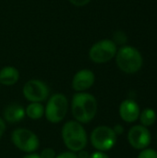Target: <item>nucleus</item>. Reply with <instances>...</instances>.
Returning a JSON list of instances; mask_svg holds the SVG:
<instances>
[{"label":"nucleus","mask_w":157,"mask_h":158,"mask_svg":"<svg viewBox=\"0 0 157 158\" xmlns=\"http://www.w3.org/2000/svg\"><path fill=\"white\" fill-rule=\"evenodd\" d=\"M89 158H109V156L106 154H105L104 152L97 151V152H94L92 155H90Z\"/></svg>","instance_id":"nucleus-20"},{"label":"nucleus","mask_w":157,"mask_h":158,"mask_svg":"<svg viewBox=\"0 0 157 158\" xmlns=\"http://www.w3.org/2000/svg\"><path fill=\"white\" fill-rule=\"evenodd\" d=\"M68 108V102L67 97L63 94H55L50 97L44 108L46 119L54 124L59 123L65 118Z\"/></svg>","instance_id":"nucleus-4"},{"label":"nucleus","mask_w":157,"mask_h":158,"mask_svg":"<svg viewBox=\"0 0 157 158\" xmlns=\"http://www.w3.org/2000/svg\"><path fill=\"white\" fill-rule=\"evenodd\" d=\"M19 78V70L12 67L6 66L0 70V83L6 86H11L18 82Z\"/></svg>","instance_id":"nucleus-13"},{"label":"nucleus","mask_w":157,"mask_h":158,"mask_svg":"<svg viewBox=\"0 0 157 158\" xmlns=\"http://www.w3.org/2000/svg\"><path fill=\"white\" fill-rule=\"evenodd\" d=\"M116 60L118 68L128 74L139 71L143 66L141 53L132 46L121 47L116 54Z\"/></svg>","instance_id":"nucleus-3"},{"label":"nucleus","mask_w":157,"mask_h":158,"mask_svg":"<svg viewBox=\"0 0 157 158\" xmlns=\"http://www.w3.org/2000/svg\"><path fill=\"white\" fill-rule=\"evenodd\" d=\"M62 139L66 147L71 152L83 150L88 143L87 133L81 123L77 120H70L62 128Z\"/></svg>","instance_id":"nucleus-2"},{"label":"nucleus","mask_w":157,"mask_h":158,"mask_svg":"<svg viewBox=\"0 0 157 158\" xmlns=\"http://www.w3.org/2000/svg\"><path fill=\"white\" fill-rule=\"evenodd\" d=\"M151 133L147 127L143 125L133 126L128 132V141L131 147L136 150H143L151 143Z\"/></svg>","instance_id":"nucleus-9"},{"label":"nucleus","mask_w":157,"mask_h":158,"mask_svg":"<svg viewBox=\"0 0 157 158\" xmlns=\"http://www.w3.org/2000/svg\"><path fill=\"white\" fill-rule=\"evenodd\" d=\"M97 100L91 94L81 92L75 94L72 97V115L81 124H86L94 118L97 113Z\"/></svg>","instance_id":"nucleus-1"},{"label":"nucleus","mask_w":157,"mask_h":158,"mask_svg":"<svg viewBox=\"0 0 157 158\" xmlns=\"http://www.w3.org/2000/svg\"><path fill=\"white\" fill-rule=\"evenodd\" d=\"M137 158H157V152L154 149L145 148L142 150Z\"/></svg>","instance_id":"nucleus-16"},{"label":"nucleus","mask_w":157,"mask_h":158,"mask_svg":"<svg viewBox=\"0 0 157 158\" xmlns=\"http://www.w3.org/2000/svg\"><path fill=\"white\" fill-rule=\"evenodd\" d=\"M55 158H78L77 156V154L74 153V152H64V153H61L60 155H58L57 156H56Z\"/></svg>","instance_id":"nucleus-18"},{"label":"nucleus","mask_w":157,"mask_h":158,"mask_svg":"<svg viewBox=\"0 0 157 158\" xmlns=\"http://www.w3.org/2000/svg\"><path fill=\"white\" fill-rule=\"evenodd\" d=\"M77 156H78V158H89L90 155L88 154V152L81 150V151H79V154L77 155Z\"/></svg>","instance_id":"nucleus-22"},{"label":"nucleus","mask_w":157,"mask_h":158,"mask_svg":"<svg viewBox=\"0 0 157 158\" xmlns=\"http://www.w3.org/2000/svg\"><path fill=\"white\" fill-rule=\"evenodd\" d=\"M22 93L24 97L31 103H41L47 99L49 95V89L43 81L33 79L25 83Z\"/></svg>","instance_id":"nucleus-8"},{"label":"nucleus","mask_w":157,"mask_h":158,"mask_svg":"<svg viewBox=\"0 0 157 158\" xmlns=\"http://www.w3.org/2000/svg\"><path fill=\"white\" fill-rule=\"evenodd\" d=\"M5 131H6V123H5V121L0 118V138L3 136Z\"/></svg>","instance_id":"nucleus-21"},{"label":"nucleus","mask_w":157,"mask_h":158,"mask_svg":"<svg viewBox=\"0 0 157 158\" xmlns=\"http://www.w3.org/2000/svg\"><path fill=\"white\" fill-rule=\"evenodd\" d=\"M22 158H41L39 156V155H36V154H29V155H27V156H23Z\"/></svg>","instance_id":"nucleus-24"},{"label":"nucleus","mask_w":157,"mask_h":158,"mask_svg":"<svg viewBox=\"0 0 157 158\" xmlns=\"http://www.w3.org/2000/svg\"><path fill=\"white\" fill-rule=\"evenodd\" d=\"M13 144L22 152L31 154L35 152L40 145L37 135L28 129L19 128L11 134Z\"/></svg>","instance_id":"nucleus-6"},{"label":"nucleus","mask_w":157,"mask_h":158,"mask_svg":"<svg viewBox=\"0 0 157 158\" xmlns=\"http://www.w3.org/2000/svg\"><path fill=\"white\" fill-rule=\"evenodd\" d=\"M39 156L41 158H55L56 157V153H55V151L53 149L46 148V149H44V150H43L41 152Z\"/></svg>","instance_id":"nucleus-17"},{"label":"nucleus","mask_w":157,"mask_h":158,"mask_svg":"<svg viewBox=\"0 0 157 158\" xmlns=\"http://www.w3.org/2000/svg\"><path fill=\"white\" fill-rule=\"evenodd\" d=\"M68 1L76 6H86L88 3H90L91 0H68Z\"/></svg>","instance_id":"nucleus-19"},{"label":"nucleus","mask_w":157,"mask_h":158,"mask_svg":"<svg viewBox=\"0 0 157 158\" xmlns=\"http://www.w3.org/2000/svg\"><path fill=\"white\" fill-rule=\"evenodd\" d=\"M4 118L8 123H17L21 121L26 113L22 106L19 104H11L6 106L4 110Z\"/></svg>","instance_id":"nucleus-12"},{"label":"nucleus","mask_w":157,"mask_h":158,"mask_svg":"<svg viewBox=\"0 0 157 158\" xmlns=\"http://www.w3.org/2000/svg\"><path fill=\"white\" fill-rule=\"evenodd\" d=\"M95 81L93 72L90 69H84L79 70L72 79V89L77 92H83L90 89Z\"/></svg>","instance_id":"nucleus-10"},{"label":"nucleus","mask_w":157,"mask_h":158,"mask_svg":"<svg viewBox=\"0 0 157 158\" xmlns=\"http://www.w3.org/2000/svg\"><path fill=\"white\" fill-rule=\"evenodd\" d=\"M113 130H114V131L116 132V134H117V135L121 134V133L124 131V129H123V127H122L121 125H117Z\"/></svg>","instance_id":"nucleus-23"},{"label":"nucleus","mask_w":157,"mask_h":158,"mask_svg":"<svg viewBox=\"0 0 157 158\" xmlns=\"http://www.w3.org/2000/svg\"><path fill=\"white\" fill-rule=\"evenodd\" d=\"M140 114L141 111L139 105L131 99L124 100L119 106V116L125 122H135L139 118Z\"/></svg>","instance_id":"nucleus-11"},{"label":"nucleus","mask_w":157,"mask_h":158,"mask_svg":"<svg viewBox=\"0 0 157 158\" xmlns=\"http://www.w3.org/2000/svg\"><path fill=\"white\" fill-rule=\"evenodd\" d=\"M25 113L31 119H39L44 115V107L41 103L32 102L26 107Z\"/></svg>","instance_id":"nucleus-14"},{"label":"nucleus","mask_w":157,"mask_h":158,"mask_svg":"<svg viewBox=\"0 0 157 158\" xmlns=\"http://www.w3.org/2000/svg\"><path fill=\"white\" fill-rule=\"evenodd\" d=\"M139 118L143 126L150 127L154 125L156 120V113L152 108H146L140 114Z\"/></svg>","instance_id":"nucleus-15"},{"label":"nucleus","mask_w":157,"mask_h":158,"mask_svg":"<svg viewBox=\"0 0 157 158\" xmlns=\"http://www.w3.org/2000/svg\"><path fill=\"white\" fill-rule=\"evenodd\" d=\"M91 143L97 150L105 152L112 149L117 143V134L114 130L107 126H99L91 133Z\"/></svg>","instance_id":"nucleus-5"},{"label":"nucleus","mask_w":157,"mask_h":158,"mask_svg":"<svg viewBox=\"0 0 157 158\" xmlns=\"http://www.w3.org/2000/svg\"><path fill=\"white\" fill-rule=\"evenodd\" d=\"M117 54L116 43L112 40H101L95 43L89 51V56L94 63L102 64L110 61Z\"/></svg>","instance_id":"nucleus-7"}]
</instances>
